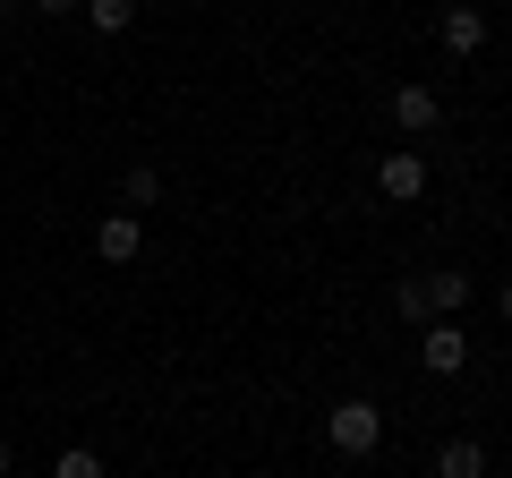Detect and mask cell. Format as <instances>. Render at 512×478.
I'll return each mask as SVG.
<instances>
[{
	"label": "cell",
	"mask_w": 512,
	"mask_h": 478,
	"mask_svg": "<svg viewBox=\"0 0 512 478\" xmlns=\"http://www.w3.org/2000/svg\"><path fill=\"white\" fill-rule=\"evenodd\" d=\"M120 197H128V214H146V205H163V171H154V163H137V171H128V188H120Z\"/></svg>",
	"instance_id": "obj_10"
},
{
	"label": "cell",
	"mask_w": 512,
	"mask_h": 478,
	"mask_svg": "<svg viewBox=\"0 0 512 478\" xmlns=\"http://www.w3.org/2000/svg\"><path fill=\"white\" fill-rule=\"evenodd\" d=\"M86 26L94 35H128L137 26V0H86Z\"/></svg>",
	"instance_id": "obj_9"
},
{
	"label": "cell",
	"mask_w": 512,
	"mask_h": 478,
	"mask_svg": "<svg viewBox=\"0 0 512 478\" xmlns=\"http://www.w3.org/2000/svg\"><path fill=\"white\" fill-rule=\"evenodd\" d=\"M376 197H384V205H419V197H427V154H419V146H393V154L376 163Z\"/></svg>",
	"instance_id": "obj_2"
},
{
	"label": "cell",
	"mask_w": 512,
	"mask_h": 478,
	"mask_svg": "<svg viewBox=\"0 0 512 478\" xmlns=\"http://www.w3.org/2000/svg\"><path fill=\"white\" fill-rule=\"evenodd\" d=\"M325 444H333V453H350V461H367V453L384 444V410L367 402V393L333 402V410H325Z\"/></svg>",
	"instance_id": "obj_1"
},
{
	"label": "cell",
	"mask_w": 512,
	"mask_h": 478,
	"mask_svg": "<svg viewBox=\"0 0 512 478\" xmlns=\"http://www.w3.org/2000/svg\"><path fill=\"white\" fill-rule=\"evenodd\" d=\"M52 478H103V453H94V444H69V453L52 461Z\"/></svg>",
	"instance_id": "obj_11"
},
{
	"label": "cell",
	"mask_w": 512,
	"mask_h": 478,
	"mask_svg": "<svg viewBox=\"0 0 512 478\" xmlns=\"http://www.w3.org/2000/svg\"><path fill=\"white\" fill-rule=\"evenodd\" d=\"M393 308H402L410 325H427V291H419V274H402V291H393Z\"/></svg>",
	"instance_id": "obj_12"
},
{
	"label": "cell",
	"mask_w": 512,
	"mask_h": 478,
	"mask_svg": "<svg viewBox=\"0 0 512 478\" xmlns=\"http://www.w3.org/2000/svg\"><path fill=\"white\" fill-rule=\"evenodd\" d=\"M94 257L103 265H137L146 257V214H103L94 222Z\"/></svg>",
	"instance_id": "obj_4"
},
{
	"label": "cell",
	"mask_w": 512,
	"mask_h": 478,
	"mask_svg": "<svg viewBox=\"0 0 512 478\" xmlns=\"http://www.w3.org/2000/svg\"><path fill=\"white\" fill-rule=\"evenodd\" d=\"M393 129L402 137H436L444 129V94L436 86H393Z\"/></svg>",
	"instance_id": "obj_6"
},
{
	"label": "cell",
	"mask_w": 512,
	"mask_h": 478,
	"mask_svg": "<svg viewBox=\"0 0 512 478\" xmlns=\"http://www.w3.org/2000/svg\"><path fill=\"white\" fill-rule=\"evenodd\" d=\"M419 359H427V376H461L470 368V333H461L453 316H436V325L419 333Z\"/></svg>",
	"instance_id": "obj_5"
},
{
	"label": "cell",
	"mask_w": 512,
	"mask_h": 478,
	"mask_svg": "<svg viewBox=\"0 0 512 478\" xmlns=\"http://www.w3.org/2000/svg\"><path fill=\"white\" fill-rule=\"evenodd\" d=\"M419 291H427V325H436V316H461L470 274H461V265H436V274H419Z\"/></svg>",
	"instance_id": "obj_7"
},
{
	"label": "cell",
	"mask_w": 512,
	"mask_h": 478,
	"mask_svg": "<svg viewBox=\"0 0 512 478\" xmlns=\"http://www.w3.org/2000/svg\"><path fill=\"white\" fill-rule=\"evenodd\" d=\"M487 35H495V26H487V9H478V0H453V9L436 18V43H444L453 60H478V52H487Z\"/></svg>",
	"instance_id": "obj_3"
},
{
	"label": "cell",
	"mask_w": 512,
	"mask_h": 478,
	"mask_svg": "<svg viewBox=\"0 0 512 478\" xmlns=\"http://www.w3.org/2000/svg\"><path fill=\"white\" fill-rule=\"evenodd\" d=\"M9 470H18V453H9V444H0V478H9Z\"/></svg>",
	"instance_id": "obj_15"
},
{
	"label": "cell",
	"mask_w": 512,
	"mask_h": 478,
	"mask_svg": "<svg viewBox=\"0 0 512 478\" xmlns=\"http://www.w3.org/2000/svg\"><path fill=\"white\" fill-rule=\"evenodd\" d=\"M436 478H487V444H478V436H453V444L436 453Z\"/></svg>",
	"instance_id": "obj_8"
},
{
	"label": "cell",
	"mask_w": 512,
	"mask_h": 478,
	"mask_svg": "<svg viewBox=\"0 0 512 478\" xmlns=\"http://www.w3.org/2000/svg\"><path fill=\"white\" fill-rule=\"evenodd\" d=\"M43 18H77V9H86V0H35Z\"/></svg>",
	"instance_id": "obj_13"
},
{
	"label": "cell",
	"mask_w": 512,
	"mask_h": 478,
	"mask_svg": "<svg viewBox=\"0 0 512 478\" xmlns=\"http://www.w3.org/2000/svg\"><path fill=\"white\" fill-rule=\"evenodd\" d=\"M9 9H18V0H0V18H9Z\"/></svg>",
	"instance_id": "obj_16"
},
{
	"label": "cell",
	"mask_w": 512,
	"mask_h": 478,
	"mask_svg": "<svg viewBox=\"0 0 512 478\" xmlns=\"http://www.w3.org/2000/svg\"><path fill=\"white\" fill-rule=\"evenodd\" d=\"M495 308H504V325H512V282H504V291H495Z\"/></svg>",
	"instance_id": "obj_14"
}]
</instances>
